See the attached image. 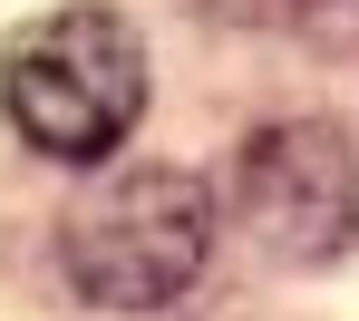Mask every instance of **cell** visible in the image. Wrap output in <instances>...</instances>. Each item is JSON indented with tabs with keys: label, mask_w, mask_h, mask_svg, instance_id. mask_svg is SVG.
Listing matches in <instances>:
<instances>
[{
	"label": "cell",
	"mask_w": 359,
	"mask_h": 321,
	"mask_svg": "<svg viewBox=\"0 0 359 321\" xmlns=\"http://www.w3.org/2000/svg\"><path fill=\"white\" fill-rule=\"evenodd\" d=\"M0 98H10V127L29 136L39 156L97 166L146 117V49H136V30H126L117 10H97V0L39 10L0 49Z\"/></svg>",
	"instance_id": "1"
},
{
	"label": "cell",
	"mask_w": 359,
	"mask_h": 321,
	"mask_svg": "<svg viewBox=\"0 0 359 321\" xmlns=\"http://www.w3.org/2000/svg\"><path fill=\"white\" fill-rule=\"evenodd\" d=\"M204 254H214V195L175 166L107 176L59 234V263L88 312H165L204 273Z\"/></svg>",
	"instance_id": "2"
},
{
	"label": "cell",
	"mask_w": 359,
	"mask_h": 321,
	"mask_svg": "<svg viewBox=\"0 0 359 321\" xmlns=\"http://www.w3.org/2000/svg\"><path fill=\"white\" fill-rule=\"evenodd\" d=\"M243 224L272 263H340L359 244V146L330 117H282L243 146Z\"/></svg>",
	"instance_id": "3"
},
{
	"label": "cell",
	"mask_w": 359,
	"mask_h": 321,
	"mask_svg": "<svg viewBox=\"0 0 359 321\" xmlns=\"http://www.w3.org/2000/svg\"><path fill=\"white\" fill-rule=\"evenodd\" d=\"M194 10H214V20H311L320 0H194Z\"/></svg>",
	"instance_id": "4"
}]
</instances>
